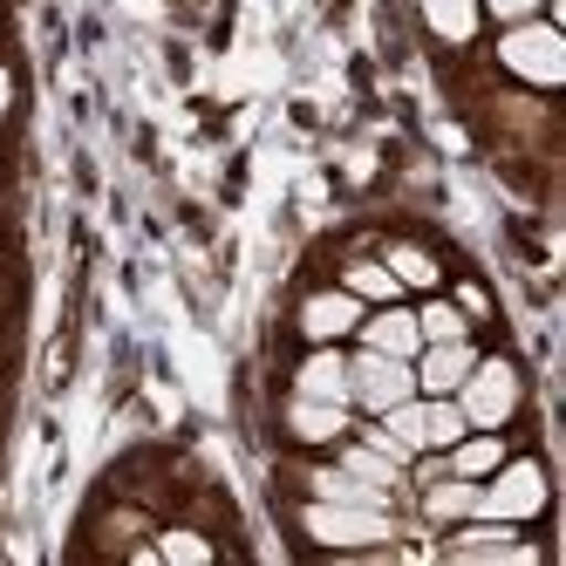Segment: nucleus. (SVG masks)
Returning a JSON list of instances; mask_svg holds the SVG:
<instances>
[{"label": "nucleus", "instance_id": "nucleus-22", "mask_svg": "<svg viewBox=\"0 0 566 566\" xmlns=\"http://www.w3.org/2000/svg\"><path fill=\"white\" fill-rule=\"evenodd\" d=\"M539 8H546V0H478V14H492V21H505V28H512V21H533Z\"/></svg>", "mask_w": 566, "mask_h": 566}, {"label": "nucleus", "instance_id": "nucleus-19", "mask_svg": "<svg viewBox=\"0 0 566 566\" xmlns=\"http://www.w3.org/2000/svg\"><path fill=\"white\" fill-rule=\"evenodd\" d=\"M417 328H423V342H464L471 335V314L458 301H423L417 307Z\"/></svg>", "mask_w": 566, "mask_h": 566}, {"label": "nucleus", "instance_id": "nucleus-15", "mask_svg": "<svg viewBox=\"0 0 566 566\" xmlns=\"http://www.w3.org/2000/svg\"><path fill=\"white\" fill-rule=\"evenodd\" d=\"M335 464H342V471H355L361 484H376V492H396V478H402V458H396V451H382V443H348Z\"/></svg>", "mask_w": 566, "mask_h": 566}, {"label": "nucleus", "instance_id": "nucleus-1", "mask_svg": "<svg viewBox=\"0 0 566 566\" xmlns=\"http://www.w3.org/2000/svg\"><path fill=\"white\" fill-rule=\"evenodd\" d=\"M301 533L321 553H361V546H389L396 518L389 505H335V499H307L301 505Z\"/></svg>", "mask_w": 566, "mask_h": 566}, {"label": "nucleus", "instance_id": "nucleus-14", "mask_svg": "<svg viewBox=\"0 0 566 566\" xmlns=\"http://www.w3.org/2000/svg\"><path fill=\"white\" fill-rule=\"evenodd\" d=\"M417 8H423V28L451 49H464L478 34V0H417Z\"/></svg>", "mask_w": 566, "mask_h": 566}, {"label": "nucleus", "instance_id": "nucleus-6", "mask_svg": "<svg viewBox=\"0 0 566 566\" xmlns=\"http://www.w3.org/2000/svg\"><path fill=\"white\" fill-rule=\"evenodd\" d=\"M355 335H361V348L402 355V361H417V348H423V328H417V314L402 307V301H382L376 314H361V321H355Z\"/></svg>", "mask_w": 566, "mask_h": 566}, {"label": "nucleus", "instance_id": "nucleus-4", "mask_svg": "<svg viewBox=\"0 0 566 566\" xmlns=\"http://www.w3.org/2000/svg\"><path fill=\"white\" fill-rule=\"evenodd\" d=\"M451 396H458V410H464L471 430H505V423L518 417V396H525V389H518V369H512L505 355H492V361L478 355L471 376H464Z\"/></svg>", "mask_w": 566, "mask_h": 566}, {"label": "nucleus", "instance_id": "nucleus-18", "mask_svg": "<svg viewBox=\"0 0 566 566\" xmlns=\"http://www.w3.org/2000/svg\"><path fill=\"white\" fill-rule=\"evenodd\" d=\"M382 266L402 280V287H437V280H443V273H437V260H430L423 247H410V239H396V247L382 253Z\"/></svg>", "mask_w": 566, "mask_h": 566}, {"label": "nucleus", "instance_id": "nucleus-21", "mask_svg": "<svg viewBox=\"0 0 566 566\" xmlns=\"http://www.w3.org/2000/svg\"><path fill=\"white\" fill-rule=\"evenodd\" d=\"M157 559H212V539H198V533H165V539H157Z\"/></svg>", "mask_w": 566, "mask_h": 566}, {"label": "nucleus", "instance_id": "nucleus-17", "mask_svg": "<svg viewBox=\"0 0 566 566\" xmlns=\"http://www.w3.org/2000/svg\"><path fill=\"white\" fill-rule=\"evenodd\" d=\"M342 287L361 301V307H382V301H402V280L382 266V260H355L348 266V280H342Z\"/></svg>", "mask_w": 566, "mask_h": 566}, {"label": "nucleus", "instance_id": "nucleus-11", "mask_svg": "<svg viewBox=\"0 0 566 566\" xmlns=\"http://www.w3.org/2000/svg\"><path fill=\"white\" fill-rule=\"evenodd\" d=\"M287 430H294L301 443H335V437H348V402L294 396V402H287Z\"/></svg>", "mask_w": 566, "mask_h": 566}, {"label": "nucleus", "instance_id": "nucleus-2", "mask_svg": "<svg viewBox=\"0 0 566 566\" xmlns=\"http://www.w3.org/2000/svg\"><path fill=\"white\" fill-rule=\"evenodd\" d=\"M546 512V464L539 458H505L492 478H478V512L471 518H499V525H525Z\"/></svg>", "mask_w": 566, "mask_h": 566}, {"label": "nucleus", "instance_id": "nucleus-12", "mask_svg": "<svg viewBox=\"0 0 566 566\" xmlns=\"http://www.w3.org/2000/svg\"><path fill=\"white\" fill-rule=\"evenodd\" d=\"M451 559H533V546H518L512 525L478 518V533H458V539H451Z\"/></svg>", "mask_w": 566, "mask_h": 566}, {"label": "nucleus", "instance_id": "nucleus-5", "mask_svg": "<svg viewBox=\"0 0 566 566\" xmlns=\"http://www.w3.org/2000/svg\"><path fill=\"white\" fill-rule=\"evenodd\" d=\"M402 396H417V369H410L402 355H376V348H361V355L348 361V410L382 417L389 402H402Z\"/></svg>", "mask_w": 566, "mask_h": 566}, {"label": "nucleus", "instance_id": "nucleus-20", "mask_svg": "<svg viewBox=\"0 0 566 566\" xmlns=\"http://www.w3.org/2000/svg\"><path fill=\"white\" fill-rule=\"evenodd\" d=\"M471 423L458 410V396H423V437H430V451H443V443H458Z\"/></svg>", "mask_w": 566, "mask_h": 566}, {"label": "nucleus", "instance_id": "nucleus-7", "mask_svg": "<svg viewBox=\"0 0 566 566\" xmlns=\"http://www.w3.org/2000/svg\"><path fill=\"white\" fill-rule=\"evenodd\" d=\"M471 361H478V348H471V335L464 342H423L417 348V396H451L464 376H471Z\"/></svg>", "mask_w": 566, "mask_h": 566}, {"label": "nucleus", "instance_id": "nucleus-13", "mask_svg": "<svg viewBox=\"0 0 566 566\" xmlns=\"http://www.w3.org/2000/svg\"><path fill=\"white\" fill-rule=\"evenodd\" d=\"M478 512V484L471 478H430V492H423V518L430 525H458V518H471Z\"/></svg>", "mask_w": 566, "mask_h": 566}, {"label": "nucleus", "instance_id": "nucleus-3", "mask_svg": "<svg viewBox=\"0 0 566 566\" xmlns=\"http://www.w3.org/2000/svg\"><path fill=\"white\" fill-rule=\"evenodd\" d=\"M499 69L518 75V83H533V90H559L566 83V42H559V28L553 21H512L499 34Z\"/></svg>", "mask_w": 566, "mask_h": 566}, {"label": "nucleus", "instance_id": "nucleus-16", "mask_svg": "<svg viewBox=\"0 0 566 566\" xmlns=\"http://www.w3.org/2000/svg\"><path fill=\"white\" fill-rule=\"evenodd\" d=\"M307 484H314V499H335V505H389V492L361 484V478H355V471H342V464H321Z\"/></svg>", "mask_w": 566, "mask_h": 566}, {"label": "nucleus", "instance_id": "nucleus-23", "mask_svg": "<svg viewBox=\"0 0 566 566\" xmlns=\"http://www.w3.org/2000/svg\"><path fill=\"white\" fill-rule=\"evenodd\" d=\"M14 109V75H8V62H0V116Z\"/></svg>", "mask_w": 566, "mask_h": 566}, {"label": "nucleus", "instance_id": "nucleus-8", "mask_svg": "<svg viewBox=\"0 0 566 566\" xmlns=\"http://www.w3.org/2000/svg\"><path fill=\"white\" fill-rule=\"evenodd\" d=\"M355 321H361V301L348 287H328V294L301 301V335L307 342H342V335H355Z\"/></svg>", "mask_w": 566, "mask_h": 566}, {"label": "nucleus", "instance_id": "nucleus-9", "mask_svg": "<svg viewBox=\"0 0 566 566\" xmlns=\"http://www.w3.org/2000/svg\"><path fill=\"white\" fill-rule=\"evenodd\" d=\"M512 451H505V437L499 430H464L458 443H443V471H451V478H492L499 464H505Z\"/></svg>", "mask_w": 566, "mask_h": 566}, {"label": "nucleus", "instance_id": "nucleus-10", "mask_svg": "<svg viewBox=\"0 0 566 566\" xmlns=\"http://www.w3.org/2000/svg\"><path fill=\"white\" fill-rule=\"evenodd\" d=\"M294 396H321V402H348V355L335 342H314V355L301 361Z\"/></svg>", "mask_w": 566, "mask_h": 566}]
</instances>
